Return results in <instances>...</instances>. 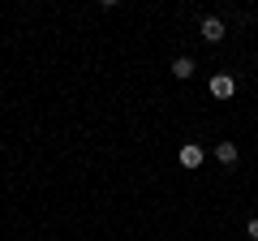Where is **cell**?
<instances>
[{
	"instance_id": "1",
	"label": "cell",
	"mask_w": 258,
	"mask_h": 241,
	"mask_svg": "<svg viewBox=\"0 0 258 241\" xmlns=\"http://www.w3.org/2000/svg\"><path fill=\"white\" fill-rule=\"evenodd\" d=\"M232 91H237V82H232L228 74H215L211 78V95H215V99H232Z\"/></svg>"
},
{
	"instance_id": "2",
	"label": "cell",
	"mask_w": 258,
	"mask_h": 241,
	"mask_svg": "<svg viewBox=\"0 0 258 241\" xmlns=\"http://www.w3.org/2000/svg\"><path fill=\"white\" fill-rule=\"evenodd\" d=\"M215 159H220L224 168H232V164H237V142H228V138L215 142Z\"/></svg>"
},
{
	"instance_id": "3",
	"label": "cell",
	"mask_w": 258,
	"mask_h": 241,
	"mask_svg": "<svg viewBox=\"0 0 258 241\" xmlns=\"http://www.w3.org/2000/svg\"><path fill=\"white\" fill-rule=\"evenodd\" d=\"M181 164L185 168H203V147H198V142H185L181 147Z\"/></svg>"
},
{
	"instance_id": "4",
	"label": "cell",
	"mask_w": 258,
	"mask_h": 241,
	"mask_svg": "<svg viewBox=\"0 0 258 241\" xmlns=\"http://www.w3.org/2000/svg\"><path fill=\"white\" fill-rule=\"evenodd\" d=\"M203 39L207 43H220L224 39V22L220 18H203Z\"/></svg>"
},
{
	"instance_id": "5",
	"label": "cell",
	"mask_w": 258,
	"mask_h": 241,
	"mask_svg": "<svg viewBox=\"0 0 258 241\" xmlns=\"http://www.w3.org/2000/svg\"><path fill=\"white\" fill-rule=\"evenodd\" d=\"M172 78H181V82L194 78V61H189V56H176V61H172Z\"/></svg>"
},
{
	"instance_id": "6",
	"label": "cell",
	"mask_w": 258,
	"mask_h": 241,
	"mask_svg": "<svg viewBox=\"0 0 258 241\" xmlns=\"http://www.w3.org/2000/svg\"><path fill=\"white\" fill-rule=\"evenodd\" d=\"M249 237H254V241H258V220H249Z\"/></svg>"
}]
</instances>
